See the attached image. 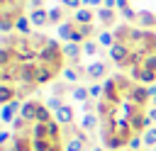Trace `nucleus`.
I'll return each mask as SVG.
<instances>
[{"mask_svg":"<svg viewBox=\"0 0 156 151\" xmlns=\"http://www.w3.org/2000/svg\"><path fill=\"white\" fill-rule=\"evenodd\" d=\"M37 66L39 63H20V83L22 85H37Z\"/></svg>","mask_w":156,"mask_h":151,"instance_id":"f257e3e1","label":"nucleus"},{"mask_svg":"<svg viewBox=\"0 0 156 151\" xmlns=\"http://www.w3.org/2000/svg\"><path fill=\"white\" fill-rule=\"evenodd\" d=\"M20 110H22V102H20V97H17V100L2 105V110H0V119H2L5 124H10V122H15V119L20 117Z\"/></svg>","mask_w":156,"mask_h":151,"instance_id":"f03ea898","label":"nucleus"},{"mask_svg":"<svg viewBox=\"0 0 156 151\" xmlns=\"http://www.w3.org/2000/svg\"><path fill=\"white\" fill-rule=\"evenodd\" d=\"M61 54H63V58H68L73 66H78V61H80V54H83V44L66 41V44L61 46Z\"/></svg>","mask_w":156,"mask_h":151,"instance_id":"7ed1b4c3","label":"nucleus"},{"mask_svg":"<svg viewBox=\"0 0 156 151\" xmlns=\"http://www.w3.org/2000/svg\"><path fill=\"white\" fill-rule=\"evenodd\" d=\"M102 85H105V95H102V100H107V102L117 105V102L122 100V95H119V85H117V78L112 76V78H107Z\"/></svg>","mask_w":156,"mask_h":151,"instance_id":"20e7f679","label":"nucleus"},{"mask_svg":"<svg viewBox=\"0 0 156 151\" xmlns=\"http://www.w3.org/2000/svg\"><path fill=\"white\" fill-rule=\"evenodd\" d=\"M39 100H24L22 102V110H20V117L24 119V122H29V124H34L37 122V112H39Z\"/></svg>","mask_w":156,"mask_h":151,"instance_id":"39448f33","label":"nucleus"},{"mask_svg":"<svg viewBox=\"0 0 156 151\" xmlns=\"http://www.w3.org/2000/svg\"><path fill=\"white\" fill-rule=\"evenodd\" d=\"M129 54H132V49H129V44H124V41H117V44L110 49V58H112L117 66H122V63L129 58Z\"/></svg>","mask_w":156,"mask_h":151,"instance_id":"423d86ee","label":"nucleus"},{"mask_svg":"<svg viewBox=\"0 0 156 151\" xmlns=\"http://www.w3.org/2000/svg\"><path fill=\"white\" fill-rule=\"evenodd\" d=\"M129 100H132L136 107H144V105L151 100V95H149V90H146L144 85H134L132 93H129Z\"/></svg>","mask_w":156,"mask_h":151,"instance_id":"0eeeda50","label":"nucleus"},{"mask_svg":"<svg viewBox=\"0 0 156 151\" xmlns=\"http://www.w3.org/2000/svg\"><path fill=\"white\" fill-rule=\"evenodd\" d=\"M54 119H56L61 127H68V124H73L76 112H73V107H71V105H63L61 110H56V112H54Z\"/></svg>","mask_w":156,"mask_h":151,"instance_id":"6e6552de","label":"nucleus"},{"mask_svg":"<svg viewBox=\"0 0 156 151\" xmlns=\"http://www.w3.org/2000/svg\"><path fill=\"white\" fill-rule=\"evenodd\" d=\"M105 73H107V66H105L102 61H93V63L85 66V76H88L90 80H95V83H98V78H102Z\"/></svg>","mask_w":156,"mask_h":151,"instance_id":"1a4fd4ad","label":"nucleus"},{"mask_svg":"<svg viewBox=\"0 0 156 151\" xmlns=\"http://www.w3.org/2000/svg\"><path fill=\"white\" fill-rule=\"evenodd\" d=\"M29 22H32V27H44V24H49V10H46V7L32 10V12H29Z\"/></svg>","mask_w":156,"mask_h":151,"instance_id":"9d476101","label":"nucleus"},{"mask_svg":"<svg viewBox=\"0 0 156 151\" xmlns=\"http://www.w3.org/2000/svg\"><path fill=\"white\" fill-rule=\"evenodd\" d=\"M93 19H95V12L90 7H80V10L73 12V22L76 24H93Z\"/></svg>","mask_w":156,"mask_h":151,"instance_id":"9b49d317","label":"nucleus"},{"mask_svg":"<svg viewBox=\"0 0 156 151\" xmlns=\"http://www.w3.org/2000/svg\"><path fill=\"white\" fill-rule=\"evenodd\" d=\"M95 19H98L100 24L110 27V24L117 19V12H115V10H110V7H98V12H95Z\"/></svg>","mask_w":156,"mask_h":151,"instance_id":"f8f14e48","label":"nucleus"},{"mask_svg":"<svg viewBox=\"0 0 156 151\" xmlns=\"http://www.w3.org/2000/svg\"><path fill=\"white\" fill-rule=\"evenodd\" d=\"M15 32H17L20 37H29V34H32V22H29V17L17 15V17H15Z\"/></svg>","mask_w":156,"mask_h":151,"instance_id":"ddd939ff","label":"nucleus"},{"mask_svg":"<svg viewBox=\"0 0 156 151\" xmlns=\"http://www.w3.org/2000/svg\"><path fill=\"white\" fill-rule=\"evenodd\" d=\"M58 71H54V68H49V66H37V85H44V83H51L54 80V76H56Z\"/></svg>","mask_w":156,"mask_h":151,"instance_id":"4468645a","label":"nucleus"},{"mask_svg":"<svg viewBox=\"0 0 156 151\" xmlns=\"http://www.w3.org/2000/svg\"><path fill=\"white\" fill-rule=\"evenodd\" d=\"M98 124H100V114H95V112H85L80 117V129L83 132H93V129H98Z\"/></svg>","mask_w":156,"mask_h":151,"instance_id":"2eb2a0df","label":"nucleus"},{"mask_svg":"<svg viewBox=\"0 0 156 151\" xmlns=\"http://www.w3.org/2000/svg\"><path fill=\"white\" fill-rule=\"evenodd\" d=\"M73 29H76V22H73V19H66V22H61V24L56 27V32H58V39H63V41H71V34H73Z\"/></svg>","mask_w":156,"mask_h":151,"instance_id":"dca6fc26","label":"nucleus"},{"mask_svg":"<svg viewBox=\"0 0 156 151\" xmlns=\"http://www.w3.org/2000/svg\"><path fill=\"white\" fill-rule=\"evenodd\" d=\"M12 100H17V90H15L10 83H2V85H0V102L7 105V102H12Z\"/></svg>","mask_w":156,"mask_h":151,"instance_id":"f3484780","label":"nucleus"},{"mask_svg":"<svg viewBox=\"0 0 156 151\" xmlns=\"http://www.w3.org/2000/svg\"><path fill=\"white\" fill-rule=\"evenodd\" d=\"M85 139H80L78 136V132H76V136H68V141H66V146H63V151H85Z\"/></svg>","mask_w":156,"mask_h":151,"instance_id":"a211bd4d","label":"nucleus"},{"mask_svg":"<svg viewBox=\"0 0 156 151\" xmlns=\"http://www.w3.org/2000/svg\"><path fill=\"white\" fill-rule=\"evenodd\" d=\"M127 141H129V139H124V136H119V134H112V136L105 139V146L112 149V151H119L122 146H127Z\"/></svg>","mask_w":156,"mask_h":151,"instance_id":"6ab92c4d","label":"nucleus"},{"mask_svg":"<svg viewBox=\"0 0 156 151\" xmlns=\"http://www.w3.org/2000/svg\"><path fill=\"white\" fill-rule=\"evenodd\" d=\"M80 73H85V68H78V66H76V68H73V66H66V68H63V78H66V83H71V85L78 83V76H80Z\"/></svg>","mask_w":156,"mask_h":151,"instance_id":"aec40b11","label":"nucleus"},{"mask_svg":"<svg viewBox=\"0 0 156 151\" xmlns=\"http://www.w3.org/2000/svg\"><path fill=\"white\" fill-rule=\"evenodd\" d=\"M71 97H73L76 102H88V100H90V93H88V88H85V85H73Z\"/></svg>","mask_w":156,"mask_h":151,"instance_id":"412c9836","label":"nucleus"},{"mask_svg":"<svg viewBox=\"0 0 156 151\" xmlns=\"http://www.w3.org/2000/svg\"><path fill=\"white\" fill-rule=\"evenodd\" d=\"M98 44H100V46L112 49V46L117 44V39H115V34H112V32H98Z\"/></svg>","mask_w":156,"mask_h":151,"instance_id":"4be33fe9","label":"nucleus"},{"mask_svg":"<svg viewBox=\"0 0 156 151\" xmlns=\"http://www.w3.org/2000/svg\"><path fill=\"white\" fill-rule=\"evenodd\" d=\"M29 136H32V139H49V129H46V124H39V122H34V124H32V132H29Z\"/></svg>","mask_w":156,"mask_h":151,"instance_id":"5701e85b","label":"nucleus"},{"mask_svg":"<svg viewBox=\"0 0 156 151\" xmlns=\"http://www.w3.org/2000/svg\"><path fill=\"white\" fill-rule=\"evenodd\" d=\"M139 24H141V27H154V24H156V12L139 10Z\"/></svg>","mask_w":156,"mask_h":151,"instance_id":"b1692460","label":"nucleus"},{"mask_svg":"<svg viewBox=\"0 0 156 151\" xmlns=\"http://www.w3.org/2000/svg\"><path fill=\"white\" fill-rule=\"evenodd\" d=\"M46 129H49V139H51L54 144H58V139H61V124H58L56 119H51V122L46 124Z\"/></svg>","mask_w":156,"mask_h":151,"instance_id":"393cba45","label":"nucleus"},{"mask_svg":"<svg viewBox=\"0 0 156 151\" xmlns=\"http://www.w3.org/2000/svg\"><path fill=\"white\" fill-rule=\"evenodd\" d=\"M141 139H144V146L154 149V146H156V124H154V127H149L146 132H141Z\"/></svg>","mask_w":156,"mask_h":151,"instance_id":"a878e982","label":"nucleus"},{"mask_svg":"<svg viewBox=\"0 0 156 151\" xmlns=\"http://www.w3.org/2000/svg\"><path fill=\"white\" fill-rule=\"evenodd\" d=\"M12 29H15V17L5 12V15H2V19H0V32H2V34H10Z\"/></svg>","mask_w":156,"mask_h":151,"instance_id":"bb28decb","label":"nucleus"},{"mask_svg":"<svg viewBox=\"0 0 156 151\" xmlns=\"http://www.w3.org/2000/svg\"><path fill=\"white\" fill-rule=\"evenodd\" d=\"M51 119H54L51 110H49L46 105H39V112H37V122H39V124H49Z\"/></svg>","mask_w":156,"mask_h":151,"instance_id":"cd10ccee","label":"nucleus"},{"mask_svg":"<svg viewBox=\"0 0 156 151\" xmlns=\"http://www.w3.org/2000/svg\"><path fill=\"white\" fill-rule=\"evenodd\" d=\"M54 146L51 139H32V151H49Z\"/></svg>","mask_w":156,"mask_h":151,"instance_id":"c85d7f7f","label":"nucleus"},{"mask_svg":"<svg viewBox=\"0 0 156 151\" xmlns=\"http://www.w3.org/2000/svg\"><path fill=\"white\" fill-rule=\"evenodd\" d=\"M98 51H100V44H98L95 39H88V41L83 44V54H85V56H98Z\"/></svg>","mask_w":156,"mask_h":151,"instance_id":"c756f323","label":"nucleus"},{"mask_svg":"<svg viewBox=\"0 0 156 151\" xmlns=\"http://www.w3.org/2000/svg\"><path fill=\"white\" fill-rule=\"evenodd\" d=\"M88 93H90V100H100V97L105 95V85H100V83H90V85H88Z\"/></svg>","mask_w":156,"mask_h":151,"instance_id":"7c9ffc66","label":"nucleus"},{"mask_svg":"<svg viewBox=\"0 0 156 151\" xmlns=\"http://www.w3.org/2000/svg\"><path fill=\"white\" fill-rule=\"evenodd\" d=\"M44 105H46V107H49L51 112H56V110H61V107H63L66 102H63V100H61L58 95H51V97H46V102H44Z\"/></svg>","mask_w":156,"mask_h":151,"instance_id":"2f4dec72","label":"nucleus"},{"mask_svg":"<svg viewBox=\"0 0 156 151\" xmlns=\"http://www.w3.org/2000/svg\"><path fill=\"white\" fill-rule=\"evenodd\" d=\"M127 146H129V151H141V146H144L141 134H132V136H129V141H127Z\"/></svg>","mask_w":156,"mask_h":151,"instance_id":"473e14b6","label":"nucleus"},{"mask_svg":"<svg viewBox=\"0 0 156 151\" xmlns=\"http://www.w3.org/2000/svg\"><path fill=\"white\" fill-rule=\"evenodd\" d=\"M139 83H156V71H149V68H144L141 66V73H139Z\"/></svg>","mask_w":156,"mask_h":151,"instance_id":"72a5a7b5","label":"nucleus"},{"mask_svg":"<svg viewBox=\"0 0 156 151\" xmlns=\"http://www.w3.org/2000/svg\"><path fill=\"white\" fill-rule=\"evenodd\" d=\"M63 10L61 7H49V24H61Z\"/></svg>","mask_w":156,"mask_h":151,"instance_id":"f704fd0d","label":"nucleus"},{"mask_svg":"<svg viewBox=\"0 0 156 151\" xmlns=\"http://www.w3.org/2000/svg\"><path fill=\"white\" fill-rule=\"evenodd\" d=\"M12 58H15V51L2 46V51H0V66H2V68H5V66H10V63H12Z\"/></svg>","mask_w":156,"mask_h":151,"instance_id":"c9c22d12","label":"nucleus"},{"mask_svg":"<svg viewBox=\"0 0 156 151\" xmlns=\"http://www.w3.org/2000/svg\"><path fill=\"white\" fill-rule=\"evenodd\" d=\"M51 90H54V95H58V97H61V95H66V93H71L73 88H68L66 83H54V85H51Z\"/></svg>","mask_w":156,"mask_h":151,"instance_id":"e433bc0d","label":"nucleus"},{"mask_svg":"<svg viewBox=\"0 0 156 151\" xmlns=\"http://www.w3.org/2000/svg\"><path fill=\"white\" fill-rule=\"evenodd\" d=\"M78 29H80V34L85 37V41L95 34V24H78Z\"/></svg>","mask_w":156,"mask_h":151,"instance_id":"4c0bfd02","label":"nucleus"},{"mask_svg":"<svg viewBox=\"0 0 156 151\" xmlns=\"http://www.w3.org/2000/svg\"><path fill=\"white\" fill-rule=\"evenodd\" d=\"M141 66H144V68H149V71H156V54H146Z\"/></svg>","mask_w":156,"mask_h":151,"instance_id":"58836bf2","label":"nucleus"},{"mask_svg":"<svg viewBox=\"0 0 156 151\" xmlns=\"http://www.w3.org/2000/svg\"><path fill=\"white\" fill-rule=\"evenodd\" d=\"M119 15H122L127 22H132V19H139V12H134L132 7H124V10H119Z\"/></svg>","mask_w":156,"mask_h":151,"instance_id":"ea45409f","label":"nucleus"},{"mask_svg":"<svg viewBox=\"0 0 156 151\" xmlns=\"http://www.w3.org/2000/svg\"><path fill=\"white\" fill-rule=\"evenodd\" d=\"M58 2H61V5H63V7H71V10H73V12H76V10H80V7H83V0H58Z\"/></svg>","mask_w":156,"mask_h":151,"instance_id":"a19ab883","label":"nucleus"},{"mask_svg":"<svg viewBox=\"0 0 156 151\" xmlns=\"http://www.w3.org/2000/svg\"><path fill=\"white\" fill-rule=\"evenodd\" d=\"M105 5V0H83V7H100Z\"/></svg>","mask_w":156,"mask_h":151,"instance_id":"79ce46f5","label":"nucleus"},{"mask_svg":"<svg viewBox=\"0 0 156 151\" xmlns=\"http://www.w3.org/2000/svg\"><path fill=\"white\" fill-rule=\"evenodd\" d=\"M29 7L32 10H41L44 7V0H29Z\"/></svg>","mask_w":156,"mask_h":151,"instance_id":"37998d69","label":"nucleus"},{"mask_svg":"<svg viewBox=\"0 0 156 151\" xmlns=\"http://www.w3.org/2000/svg\"><path fill=\"white\" fill-rule=\"evenodd\" d=\"M93 107H98V105H95V100H88V102H83V110H85V112H93Z\"/></svg>","mask_w":156,"mask_h":151,"instance_id":"c03bdc74","label":"nucleus"},{"mask_svg":"<svg viewBox=\"0 0 156 151\" xmlns=\"http://www.w3.org/2000/svg\"><path fill=\"white\" fill-rule=\"evenodd\" d=\"M10 136H12L10 132H0V144H7V141H10Z\"/></svg>","mask_w":156,"mask_h":151,"instance_id":"a18cd8bd","label":"nucleus"},{"mask_svg":"<svg viewBox=\"0 0 156 151\" xmlns=\"http://www.w3.org/2000/svg\"><path fill=\"white\" fill-rule=\"evenodd\" d=\"M146 114H149V119H151V122H156V107H154V105L149 107V112H146Z\"/></svg>","mask_w":156,"mask_h":151,"instance_id":"49530a36","label":"nucleus"},{"mask_svg":"<svg viewBox=\"0 0 156 151\" xmlns=\"http://www.w3.org/2000/svg\"><path fill=\"white\" fill-rule=\"evenodd\" d=\"M124 7H129V0H117V10H124Z\"/></svg>","mask_w":156,"mask_h":151,"instance_id":"de8ad7c7","label":"nucleus"},{"mask_svg":"<svg viewBox=\"0 0 156 151\" xmlns=\"http://www.w3.org/2000/svg\"><path fill=\"white\" fill-rule=\"evenodd\" d=\"M49 151H63V149H61V144H54V146H51Z\"/></svg>","mask_w":156,"mask_h":151,"instance_id":"09e8293b","label":"nucleus"},{"mask_svg":"<svg viewBox=\"0 0 156 151\" xmlns=\"http://www.w3.org/2000/svg\"><path fill=\"white\" fill-rule=\"evenodd\" d=\"M151 102H154V107H156V97H151Z\"/></svg>","mask_w":156,"mask_h":151,"instance_id":"8fccbe9b","label":"nucleus"},{"mask_svg":"<svg viewBox=\"0 0 156 151\" xmlns=\"http://www.w3.org/2000/svg\"><path fill=\"white\" fill-rule=\"evenodd\" d=\"M151 151H156V146H154V149H151Z\"/></svg>","mask_w":156,"mask_h":151,"instance_id":"3c124183","label":"nucleus"},{"mask_svg":"<svg viewBox=\"0 0 156 151\" xmlns=\"http://www.w3.org/2000/svg\"><path fill=\"white\" fill-rule=\"evenodd\" d=\"M95 151H102V149H95Z\"/></svg>","mask_w":156,"mask_h":151,"instance_id":"603ef678","label":"nucleus"}]
</instances>
